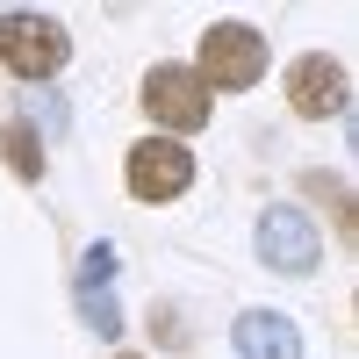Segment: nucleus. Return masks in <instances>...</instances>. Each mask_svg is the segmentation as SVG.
Here are the masks:
<instances>
[{
  "label": "nucleus",
  "instance_id": "0eeeda50",
  "mask_svg": "<svg viewBox=\"0 0 359 359\" xmlns=\"http://www.w3.org/2000/svg\"><path fill=\"white\" fill-rule=\"evenodd\" d=\"M230 345H237V359H302V331L273 309H245L230 323Z\"/></svg>",
  "mask_w": 359,
  "mask_h": 359
},
{
  "label": "nucleus",
  "instance_id": "20e7f679",
  "mask_svg": "<svg viewBox=\"0 0 359 359\" xmlns=\"http://www.w3.org/2000/svg\"><path fill=\"white\" fill-rule=\"evenodd\" d=\"M144 115H151L158 130H201L208 123V86L187 72V65H151L144 72Z\"/></svg>",
  "mask_w": 359,
  "mask_h": 359
},
{
  "label": "nucleus",
  "instance_id": "f03ea898",
  "mask_svg": "<svg viewBox=\"0 0 359 359\" xmlns=\"http://www.w3.org/2000/svg\"><path fill=\"white\" fill-rule=\"evenodd\" d=\"M252 245H259V259L273 266V273H316V259H323V237H316V223H309V208H294V201H273L259 216V230H252Z\"/></svg>",
  "mask_w": 359,
  "mask_h": 359
},
{
  "label": "nucleus",
  "instance_id": "6e6552de",
  "mask_svg": "<svg viewBox=\"0 0 359 359\" xmlns=\"http://www.w3.org/2000/svg\"><path fill=\"white\" fill-rule=\"evenodd\" d=\"M72 294H79V316H86V331L94 338H123V309H115V294H108V280H72Z\"/></svg>",
  "mask_w": 359,
  "mask_h": 359
},
{
  "label": "nucleus",
  "instance_id": "39448f33",
  "mask_svg": "<svg viewBox=\"0 0 359 359\" xmlns=\"http://www.w3.org/2000/svg\"><path fill=\"white\" fill-rule=\"evenodd\" d=\"M187 187H194V158H187L180 137H144L130 151V194L137 201H172Z\"/></svg>",
  "mask_w": 359,
  "mask_h": 359
},
{
  "label": "nucleus",
  "instance_id": "423d86ee",
  "mask_svg": "<svg viewBox=\"0 0 359 359\" xmlns=\"http://www.w3.org/2000/svg\"><path fill=\"white\" fill-rule=\"evenodd\" d=\"M345 65L338 57H323V50H309V57H294L287 65V101H294V115H309V123H323V115H345Z\"/></svg>",
  "mask_w": 359,
  "mask_h": 359
},
{
  "label": "nucleus",
  "instance_id": "1a4fd4ad",
  "mask_svg": "<svg viewBox=\"0 0 359 359\" xmlns=\"http://www.w3.org/2000/svg\"><path fill=\"white\" fill-rule=\"evenodd\" d=\"M0 158L15 165V180H43V144L29 123H0Z\"/></svg>",
  "mask_w": 359,
  "mask_h": 359
},
{
  "label": "nucleus",
  "instance_id": "f257e3e1",
  "mask_svg": "<svg viewBox=\"0 0 359 359\" xmlns=\"http://www.w3.org/2000/svg\"><path fill=\"white\" fill-rule=\"evenodd\" d=\"M201 86H223V94H245V86L266 79V36L245 22H216L201 36V65H194Z\"/></svg>",
  "mask_w": 359,
  "mask_h": 359
},
{
  "label": "nucleus",
  "instance_id": "7ed1b4c3",
  "mask_svg": "<svg viewBox=\"0 0 359 359\" xmlns=\"http://www.w3.org/2000/svg\"><path fill=\"white\" fill-rule=\"evenodd\" d=\"M72 57V36L50 15H0V65L15 79H50Z\"/></svg>",
  "mask_w": 359,
  "mask_h": 359
}]
</instances>
